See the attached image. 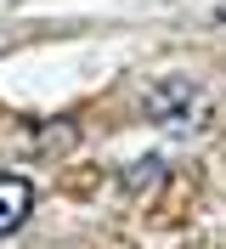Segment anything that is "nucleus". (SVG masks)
Returning <instances> with one entry per match:
<instances>
[{"instance_id":"1","label":"nucleus","mask_w":226,"mask_h":249,"mask_svg":"<svg viewBox=\"0 0 226 249\" xmlns=\"http://www.w3.org/2000/svg\"><path fill=\"white\" fill-rule=\"evenodd\" d=\"M29 215H34V187L23 176H0V238L17 232Z\"/></svg>"}]
</instances>
